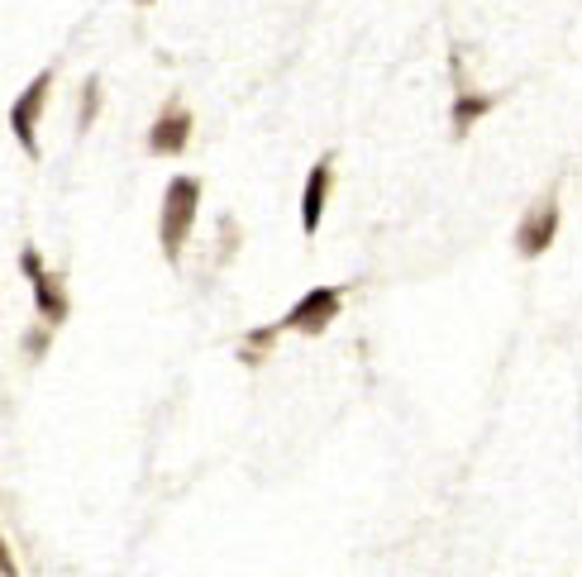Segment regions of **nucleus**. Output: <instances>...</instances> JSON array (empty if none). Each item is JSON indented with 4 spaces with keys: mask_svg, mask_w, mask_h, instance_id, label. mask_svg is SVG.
I'll return each instance as SVG.
<instances>
[{
    "mask_svg": "<svg viewBox=\"0 0 582 577\" xmlns=\"http://www.w3.org/2000/svg\"><path fill=\"white\" fill-rule=\"evenodd\" d=\"M196 201H201V187H196L191 177H177L167 187V205H163V244H167V254L177 258V248L182 239H187V229H191V220H196Z\"/></svg>",
    "mask_w": 582,
    "mask_h": 577,
    "instance_id": "obj_1",
    "label": "nucleus"
},
{
    "mask_svg": "<svg viewBox=\"0 0 582 577\" xmlns=\"http://www.w3.org/2000/svg\"><path fill=\"white\" fill-rule=\"evenodd\" d=\"M335 315H339V296L329 292V286H315V292L287 315V325L291 330H325Z\"/></svg>",
    "mask_w": 582,
    "mask_h": 577,
    "instance_id": "obj_2",
    "label": "nucleus"
},
{
    "mask_svg": "<svg viewBox=\"0 0 582 577\" xmlns=\"http://www.w3.org/2000/svg\"><path fill=\"white\" fill-rule=\"evenodd\" d=\"M44 91H48V76H34L30 91H24V96L15 101V110H10V125H15L24 153H38V143H34V115H38V105H44Z\"/></svg>",
    "mask_w": 582,
    "mask_h": 577,
    "instance_id": "obj_3",
    "label": "nucleus"
},
{
    "mask_svg": "<svg viewBox=\"0 0 582 577\" xmlns=\"http://www.w3.org/2000/svg\"><path fill=\"white\" fill-rule=\"evenodd\" d=\"M325 187H329V163L311 167L306 196H301V225H306V234L321 229V215H325Z\"/></svg>",
    "mask_w": 582,
    "mask_h": 577,
    "instance_id": "obj_4",
    "label": "nucleus"
},
{
    "mask_svg": "<svg viewBox=\"0 0 582 577\" xmlns=\"http://www.w3.org/2000/svg\"><path fill=\"white\" fill-rule=\"evenodd\" d=\"M187 129H191L187 115H172V120H163V125L153 129V149L158 153H177L182 143H187Z\"/></svg>",
    "mask_w": 582,
    "mask_h": 577,
    "instance_id": "obj_5",
    "label": "nucleus"
},
{
    "mask_svg": "<svg viewBox=\"0 0 582 577\" xmlns=\"http://www.w3.org/2000/svg\"><path fill=\"white\" fill-rule=\"evenodd\" d=\"M34 292H38V306H48V315H62V310H68V306H62V296L53 292L48 278H34Z\"/></svg>",
    "mask_w": 582,
    "mask_h": 577,
    "instance_id": "obj_6",
    "label": "nucleus"
},
{
    "mask_svg": "<svg viewBox=\"0 0 582 577\" xmlns=\"http://www.w3.org/2000/svg\"><path fill=\"white\" fill-rule=\"evenodd\" d=\"M487 110V101H458V110H454V120L458 125H468L473 120V115H482Z\"/></svg>",
    "mask_w": 582,
    "mask_h": 577,
    "instance_id": "obj_7",
    "label": "nucleus"
},
{
    "mask_svg": "<svg viewBox=\"0 0 582 577\" xmlns=\"http://www.w3.org/2000/svg\"><path fill=\"white\" fill-rule=\"evenodd\" d=\"M0 568H10V563H5V549H0Z\"/></svg>",
    "mask_w": 582,
    "mask_h": 577,
    "instance_id": "obj_8",
    "label": "nucleus"
}]
</instances>
